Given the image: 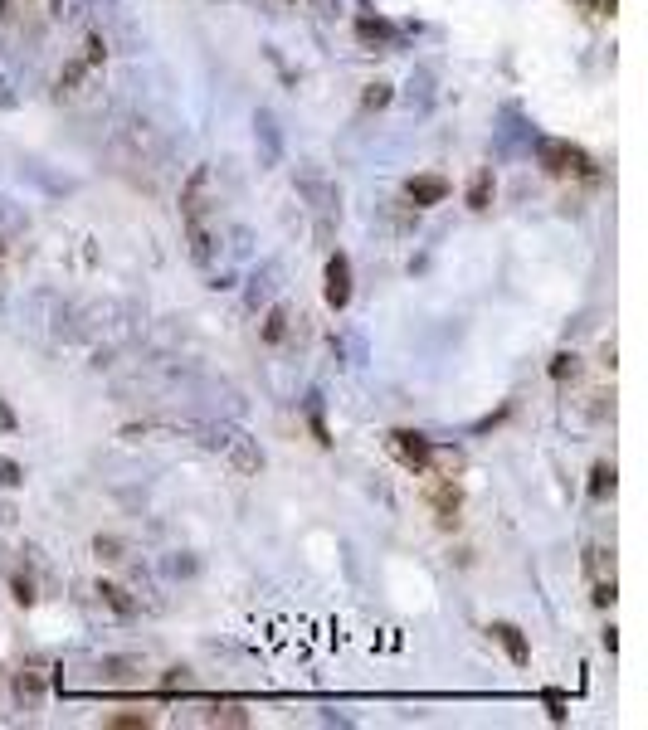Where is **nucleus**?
I'll return each mask as SVG.
<instances>
[{
    "mask_svg": "<svg viewBox=\"0 0 648 730\" xmlns=\"http://www.w3.org/2000/svg\"><path fill=\"white\" fill-rule=\"evenodd\" d=\"M541 161H546V171L551 176H566V171H575V176H590L595 166H590V156L580 151V146H566V142H541Z\"/></svg>",
    "mask_w": 648,
    "mask_h": 730,
    "instance_id": "obj_1",
    "label": "nucleus"
},
{
    "mask_svg": "<svg viewBox=\"0 0 648 730\" xmlns=\"http://www.w3.org/2000/svg\"><path fill=\"white\" fill-rule=\"evenodd\" d=\"M390 448H395V453H400V463H405V468H415V473H424V468H429V458H434L429 438L410 434V429H395V434H390Z\"/></svg>",
    "mask_w": 648,
    "mask_h": 730,
    "instance_id": "obj_2",
    "label": "nucleus"
},
{
    "mask_svg": "<svg viewBox=\"0 0 648 730\" xmlns=\"http://www.w3.org/2000/svg\"><path fill=\"white\" fill-rule=\"evenodd\" d=\"M346 302H351V258L332 254V258H327V307H337V312H342Z\"/></svg>",
    "mask_w": 648,
    "mask_h": 730,
    "instance_id": "obj_3",
    "label": "nucleus"
},
{
    "mask_svg": "<svg viewBox=\"0 0 648 730\" xmlns=\"http://www.w3.org/2000/svg\"><path fill=\"white\" fill-rule=\"evenodd\" d=\"M205 190H210V171L200 166L191 181H186V190H181V219L191 229H200V219H205Z\"/></svg>",
    "mask_w": 648,
    "mask_h": 730,
    "instance_id": "obj_4",
    "label": "nucleus"
},
{
    "mask_svg": "<svg viewBox=\"0 0 648 730\" xmlns=\"http://www.w3.org/2000/svg\"><path fill=\"white\" fill-rule=\"evenodd\" d=\"M429 507H434V516H439V526L449 531V526H458V507H463V492H458L454 482H439V487L429 492Z\"/></svg>",
    "mask_w": 648,
    "mask_h": 730,
    "instance_id": "obj_5",
    "label": "nucleus"
},
{
    "mask_svg": "<svg viewBox=\"0 0 648 730\" xmlns=\"http://www.w3.org/2000/svg\"><path fill=\"white\" fill-rule=\"evenodd\" d=\"M488 633H493L497 643H502V653L512 657L517 667H527V662H532V643L522 638V628H517V623H493Z\"/></svg>",
    "mask_w": 648,
    "mask_h": 730,
    "instance_id": "obj_6",
    "label": "nucleus"
},
{
    "mask_svg": "<svg viewBox=\"0 0 648 730\" xmlns=\"http://www.w3.org/2000/svg\"><path fill=\"white\" fill-rule=\"evenodd\" d=\"M449 195V181H439V176H415V181L405 185V200L415 205V210H429V205H439Z\"/></svg>",
    "mask_w": 648,
    "mask_h": 730,
    "instance_id": "obj_7",
    "label": "nucleus"
},
{
    "mask_svg": "<svg viewBox=\"0 0 648 730\" xmlns=\"http://www.w3.org/2000/svg\"><path fill=\"white\" fill-rule=\"evenodd\" d=\"M229 463H234V468H239V473H259V468H264V453H259V448H254V443H249V434H229Z\"/></svg>",
    "mask_w": 648,
    "mask_h": 730,
    "instance_id": "obj_8",
    "label": "nucleus"
},
{
    "mask_svg": "<svg viewBox=\"0 0 648 730\" xmlns=\"http://www.w3.org/2000/svg\"><path fill=\"white\" fill-rule=\"evenodd\" d=\"M15 696H20L25 706H39V696H44V677H39L35 667H25V672L15 677Z\"/></svg>",
    "mask_w": 648,
    "mask_h": 730,
    "instance_id": "obj_9",
    "label": "nucleus"
},
{
    "mask_svg": "<svg viewBox=\"0 0 648 730\" xmlns=\"http://www.w3.org/2000/svg\"><path fill=\"white\" fill-rule=\"evenodd\" d=\"M488 200H493V171L483 166L473 176V185H468V210H488Z\"/></svg>",
    "mask_w": 648,
    "mask_h": 730,
    "instance_id": "obj_10",
    "label": "nucleus"
},
{
    "mask_svg": "<svg viewBox=\"0 0 648 730\" xmlns=\"http://www.w3.org/2000/svg\"><path fill=\"white\" fill-rule=\"evenodd\" d=\"M585 565H590V580H614V555H605L600 546L585 550Z\"/></svg>",
    "mask_w": 648,
    "mask_h": 730,
    "instance_id": "obj_11",
    "label": "nucleus"
},
{
    "mask_svg": "<svg viewBox=\"0 0 648 730\" xmlns=\"http://www.w3.org/2000/svg\"><path fill=\"white\" fill-rule=\"evenodd\" d=\"M610 492H614V468H610V463H595V473H590V497H595V502H605Z\"/></svg>",
    "mask_w": 648,
    "mask_h": 730,
    "instance_id": "obj_12",
    "label": "nucleus"
},
{
    "mask_svg": "<svg viewBox=\"0 0 648 730\" xmlns=\"http://www.w3.org/2000/svg\"><path fill=\"white\" fill-rule=\"evenodd\" d=\"M98 594H103V599L113 604L117 614H132V609H137V604L127 599V589H122V584H98Z\"/></svg>",
    "mask_w": 648,
    "mask_h": 730,
    "instance_id": "obj_13",
    "label": "nucleus"
},
{
    "mask_svg": "<svg viewBox=\"0 0 648 730\" xmlns=\"http://www.w3.org/2000/svg\"><path fill=\"white\" fill-rule=\"evenodd\" d=\"M283 331H288V312H283V307H273V312H268V322H264V341H283Z\"/></svg>",
    "mask_w": 648,
    "mask_h": 730,
    "instance_id": "obj_14",
    "label": "nucleus"
},
{
    "mask_svg": "<svg viewBox=\"0 0 648 730\" xmlns=\"http://www.w3.org/2000/svg\"><path fill=\"white\" fill-rule=\"evenodd\" d=\"M215 726H249V716H244V706H215V716H210Z\"/></svg>",
    "mask_w": 648,
    "mask_h": 730,
    "instance_id": "obj_15",
    "label": "nucleus"
},
{
    "mask_svg": "<svg viewBox=\"0 0 648 730\" xmlns=\"http://www.w3.org/2000/svg\"><path fill=\"white\" fill-rule=\"evenodd\" d=\"M10 589H15V604H35V580L15 575V580H10Z\"/></svg>",
    "mask_w": 648,
    "mask_h": 730,
    "instance_id": "obj_16",
    "label": "nucleus"
},
{
    "mask_svg": "<svg viewBox=\"0 0 648 730\" xmlns=\"http://www.w3.org/2000/svg\"><path fill=\"white\" fill-rule=\"evenodd\" d=\"M93 550H98V560H122V546H117L113 536H98V541H93Z\"/></svg>",
    "mask_w": 648,
    "mask_h": 730,
    "instance_id": "obj_17",
    "label": "nucleus"
},
{
    "mask_svg": "<svg viewBox=\"0 0 648 730\" xmlns=\"http://www.w3.org/2000/svg\"><path fill=\"white\" fill-rule=\"evenodd\" d=\"M390 103V83H371L366 88V108H385Z\"/></svg>",
    "mask_w": 648,
    "mask_h": 730,
    "instance_id": "obj_18",
    "label": "nucleus"
},
{
    "mask_svg": "<svg viewBox=\"0 0 648 730\" xmlns=\"http://www.w3.org/2000/svg\"><path fill=\"white\" fill-rule=\"evenodd\" d=\"M103 59H108V49H103V39L93 35V39H88V54H83V64H88V69H98Z\"/></svg>",
    "mask_w": 648,
    "mask_h": 730,
    "instance_id": "obj_19",
    "label": "nucleus"
},
{
    "mask_svg": "<svg viewBox=\"0 0 648 730\" xmlns=\"http://www.w3.org/2000/svg\"><path fill=\"white\" fill-rule=\"evenodd\" d=\"M595 604H600V609L614 604V580H595Z\"/></svg>",
    "mask_w": 648,
    "mask_h": 730,
    "instance_id": "obj_20",
    "label": "nucleus"
},
{
    "mask_svg": "<svg viewBox=\"0 0 648 730\" xmlns=\"http://www.w3.org/2000/svg\"><path fill=\"white\" fill-rule=\"evenodd\" d=\"M108 726H122V730H137V726H152V716H113Z\"/></svg>",
    "mask_w": 648,
    "mask_h": 730,
    "instance_id": "obj_21",
    "label": "nucleus"
},
{
    "mask_svg": "<svg viewBox=\"0 0 648 730\" xmlns=\"http://www.w3.org/2000/svg\"><path fill=\"white\" fill-rule=\"evenodd\" d=\"M551 375H556V380H566V375H575V356H556V365H551Z\"/></svg>",
    "mask_w": 648,
    "mask_h": 730,
    "instance_id": "obj_22",
    "label": "nucleus"
},
{
    "mask_svg": "<svg viewBox=\"0 0 648 730\" xmlns=\"http://www.w3.org/2000/svg\"><path fill=\"white\" fill-rule=\"evenodd\" d=\"M0 482H10V487H15V482H20V468H15V463H5V468H0Z\"/></svg>",
    "mask_w": 648,
    "mask_h": 730,
    "instance_id": "obj_23",
    "label": "nucleus"
},
{
    "mask_svg": "<svg viewBox=\"0 0 648 730\" xmlns=\"http://www.w3.org/2000/svg\"><path fill=\"white\" fill-rule=\"evenodd\" d=\"M25 5H30V0H5V15H20Z\"/></svg>",
    "mask_w": 648,
    "mask_h": 730,
    "instance_id": "obj_24",
    "label": "nucleus"
},
{
    "mask_svg": "<svg viewBox=\"0 0 648 730\" xmlns=\"http://www.w3.org/2000/svg\"><path fill=\"white\" fill-rule=\"evenodd\" d=\"M278 5H298V0H278Z\"/></svg>",
    "mask_w": 648,
    "mask_h": 730,
    "instance_id": "obj_25",
    "label": "nucleus"
}]
</instances>
